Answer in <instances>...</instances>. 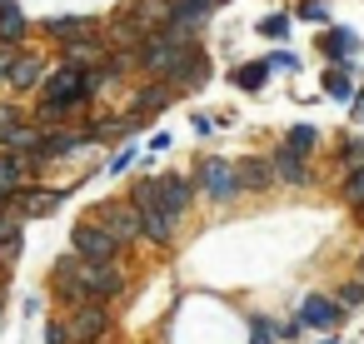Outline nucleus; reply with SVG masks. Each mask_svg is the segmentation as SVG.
Masks as SVG:
<instances>
[{"instance_id":"obj_1","label":"nucleus","mask_w":364,"mask_h":344,"mask_svg":"<svg viewBox=\"0 0 364 344\" xmlns=\"http://www.w3.org/2000/svg\"><path fill=\"white\" fill-rule=\"evenodd\" d=\"M90 95H95V80H90V70H70V65L50 70V75H46V85H41V130L60 125V115L80 110Z\"/></svg>"},{"instance_id":"obj_2","label":"nucleus","mask_w":364,"mask_h":344,"mask_svg":"<svg viewBox=\"0 0 364 344\" xmlns=\"http://www.w3.org/2000/svg\"><path fill=\"white\" fill-rule=\"evenodd\" d=\"M190 50H200V41H195V31H180V26H165V31H155V36H145V45L135 50V65L145 70V75H155V80H170V70L190 55Z\"/></svg>"},{"instance_id":"obj_3","label":"nucleus","mask_w":364,"mask_h":344,"mask_svg":"<svg viewBox=\"0 0 364 344\" xmlns=\"http://www.w3.org/2000/svg\"><path fill=\"white\" fill-rule=\"evenodd\" d=\"M70 254L85 259V264H115V259L125 254V244L85 215V220H75V230H70Z\"/></svg>"},{"instance_id":"obj_4","label":"nucleus","mask_w":364,"mask_h":344,"mask_svg":"<svg viewBox=\"0 0 364 344\" xmlns=\"http://www.w3.org/2000/svg\"><path fill=\"white\" fill-rule=\"evenodd\" d=\"M195 195H205V200H215V205H235V200H240L235 160H220V155L200 160V170H195Z\"/></svg>"},{"instance_id":"obj_5","label":"nucleus","mask_w":364,"mask_h":344,"mask_svg":"<svg viewBox=\"0 0 364 344\" xmlns=\"http://www.w3.org/2000/svg\"><path fill=\"white\" fill-rule=\"evenodd\" d=\"M65 329H70V344H100V339H110L115 314H110V304H75V309H65Z\"/></svg>"},{"instance_id":"obj_6","label":"nucleus","mask_w":364,"mask_h":344,"mask_svg":"<svg viewBox=\"0 0 364 344\" xmlns=\"http://www.w3.org/2000/svg\"><path fill=\"white\" fill-rule=\"evenodd\" d=\"M80 289H85V304H110L125 294V269L120 259L115 264H85L80 259Z\"/></svg>"},{"instance_id":"obj_7","label":"nucleus","mask_w":364,"mask_h":344,"mask_svg":"<svg viewBox=\"0 0 364 344\" xmlns=\"http://www.w3.org/2000/svg\"><path fill=\"white\" fill-rule=\"evenodd\" d=\"M90 220H95L100 230H110L120 244H135V240H140V210H135L130 200H105V205L90 210Z\"/></svg>"},{"instance_id":"obj_8","label":"nucleus","mask_w":364,"mask_h":344,"mask_svg":"<svg viewBox=\"0 0 364 344\" xmlns=\"http://www.w3.org/2000/svg\"><path fill=\"white\" fill-rule=\"evenodd\" d=\"M155 205L180 225V215L195 205V180H190V175H175V170H170V175H155Z\"/></svg>"},{"instance_id":"obj_9","label":"nucleus","mask_w":364,"mask_h":344,"mask_svg":"<svg viewBox=\"0 0 364 344\" xmlns=\"http://www.w3.org/2000/svg\"><path fill=\"white\" fill-rule=\"evenodd\" d=\"M46 75H50L46 55H36V50H16V60H11V70H6V85L21 90V95H31V90L46 85Z\"/></svg>"},{"instance_id":"obj_10","label":"nucleus","mask_w":364,"mask_h":344,"mask_svg":"<svg viewBox=\"0 0 364 344\" xmlns=\"http://www.w3.org/2000/svg\"><path fill=\"white\" fill-rule=\"evenodd\" d=\"M50 294H55L65 309L85 304V289H80V259H75V254H60V259L50 264Z\"/></svg>"},{"instance_id":"obj_11","label":"nucleus","mask_w":364,"mask_h":344,"mask_svg":"<svg viewBox=\"0 0 364 344\" xmlns=\"http://www.w3.org/2000/svg\"><path fill=\"white\" fill-rule=\"evenodd\" d=\"M294 324H299V329H339V324H344V309H339L334 294H304Z\"/></svg>"},{"instance_id":"obj_12","label":"nucleus","mask_w":364,"mask_h":344,"mask_svg":"<svg viewBox=\"0 0 364 344\" xmlns=\"http://www.w3.org/2000/svg\"><path fill=\"white\" fill-rule=\"evenodd\" d=\"M41 31H46L50 41H60V45H75V41H90V36H100V26H95L90 16H50Z\"/></svg>"},{"instance_id":"obj_13","label":"nucleus","mask_w":364,"mask_h":344,"mask_svg":"<svg viewBox=\"0 0 364 344\" xmlns=\"http://www.w3.org/2000/svg\"><path fill=\"white\" fill-rule=\"evenodd\" d=\"M205 80H210V55H205V50H190V55L170 70V80H165V85L180 95V90H200Z\"/></svg>"},{"instance_id":"obj_14","label":"nucleus","mask_w":364,"mask_h":344,"mask_svg":"<svg viewBox=\"0 0 364 344\" xmlns=\"http://www.w3.org/2000/svg\"><path fill=\"white\" fill-rule=\"evenodd\" d=\"M170 100H175V90H170L165 80H145V85L135 90V100H130V120H140V125H145V120H150V115H160Z\"/></svg>"},{"instance_id":"obj_15","label":"nucleus","mask_w":364,"mask_h":344,"mask_svg":"<svg viewBox=\"0 0 364 344\" xmlns=\"http://www.w3.org/2000/svg\"><path fill=\"white\" fill-rule=\"evenodd\" d=\"M220 6H225V0H170V26H180V31H200Z\"/></svg>"},{"instance_id":"obj_16","label":"nucleus","mask_w":364,"mask_h":344,"mask_svg":"<svg viewBox=\"0 0 364 344\" xmlns=\"http://www.w3.org/2000/svg\"><path fill=\"white\" fill-rule=\"evenodd\" d=\"M269 170H274L279 185H309V155H294L289 145H279L269 155Z\"/></svg>"},{"instance_id":"obj_17","label":"nucleus","mask_w":364,"mask_h":344,"mask_svg":"<svg viewBox=\"0 0 364 344\" xmlns=\"http://www.w3.org/2000/svg\"><path fill=\"white\" fill-rule=\"evenodd\" d=\"M11 210L21 220H46V215L60 210V195L55 190H21V195H11Z\"/></svg>"},{"instance_id":"obj_18","label":"nucleus","mask_w":364,"mask_h":344,"mask_svg":"<svg viewBox=\"0 0 364 344\" xmlns=\"http://www.w3.org/2000/svg\"><path fill=\"white\" fill-rule=\"evenodd\" d=\"M235 180H240V195H250V190H264V185H274L269 155H250V160H235Z\"/></svg>"},{"instance_id":"obj_19","label":"nucleus","mask_w":364,"mask_h":344,"mask_svg":"<svg viewBox=\"0 0 364 344\" xmlns=\"http://www.w3.org/2000/svg\"><path fill=\"white\" fill-rule=\"evenodd\" d=\"M60 50H65L60 65H70V70H95V65H105V41H100V36L75 41V45H60Z\"/></svg>"},{"instance_id":"obj_20","label":"nucleus","mask_w":364,"mask_h":344,"mask_svg":"<svg viewBox=\"0 0 364 344\" xmlns=\"http://www.w3.org/2000/svg\"><path fill=\"white\" fill-rule=\"evenodd\" d=\"M140 240H150V244H170V240H175V220H170L160 205H140Z\"/></svg>"},{"instance_id":"obj_21","label":"nucleus","mask_w":364,"mask_h":344,"mask_svg":"<svg viewBox=\"0 0 364 344\" xmlns=\"http://www.w3.org/2000/svg\"><path fill=\"white\" fill-rule=\"evenodd\" d=\"M26 36H31V16L21 11V0H16V6L0 11V45H6V50H21Z\"/></svg>"},{"instance_id":"obj_22","label":"nucleus","mask_w":364,"mask_h":344,"mask_svg":"<svg viewBox=\"0 0 364 344\" xmlns=\"http://www.w3.org/2000/svg\"><path fill=\"white\" fill-rule=\"evenodd\" d=\"M26 175H31V160L26 155L0 150V195H21L26 190Z\"/></svg>"},{"instance_id":"obj_23","label":"nucleus","mask_w":364,"mask_h":344,"mask_svg":"<svg viewBox=\"0 0 364 344\" xmlns=\"http://www.w3.org/2000/svg\"><path fill=\"white\" fill-rule=\"evenodd\" d=\"M319 50H324L329 60H349V55L359 50V41H354V31L334 26V31H324V36H319Z\"/></svg>"},{"instance_id":"obj_24","label":"nucleus","mask_w":364,"mask_h":344,"mask_svg":"<svg viewBox=\"0 0 364 344\" xmlns=\"http://www.w3.org/2000/svg\"><path fill=\"white\" fill-rule=\"evenodd\" d=\"M230 80H235L240 90H264V85H269V65H264V60H255V65H240Z\"/></svg>"},{"instance_id":"obj_25","label":"nucleus","mask_w":364,"mask_h":344,"mask_svg":"<svg viewBox=\"0 0 364 344\" xmlns=\"http://www.w3.org/2000/svg\"><path fill=\"white\" fill-rule=\"evenodd\" d=\"M329 100H354V80H349V70L339 65V70H324V85H319Z\"/></svg>"},{"instance_id":"obj_26","label":"nucleus","mask_w":364,"mask_h":344,"mask_svg":"<svg viewBox=\"0 0 364 344\" xmlns=\"http://www.w3.org/2000/svg\"><path fill=\"white\" fill-rule=\"evenodd\" d=\"M339 170H344V175L364 170V135H349V140H339Z\"/></svg>"},{"instance_id":"obj_27","label":"nucleus","mask_w":364,"mask_h":344,"mask_svg":"<svg viewBox=\"0 0 364 344\" xmlns=\"http://www.w3.org/2000/svg\"><path fill=\"white\" fill-rule=\"evenodd\" d=\"M339 200L354 210V215H364V170H354V175H344V185H339Z\"/></svg>"},{"instance_id":"obj_28","label":"nucleus","mask_w":364,"mask_h":344,"mask_svg":"<svg viewBox=\"0 0 364 344\" xmlns=\"http://www.w3.org/2000/svg\"><path fill=\"white\" fill-rule=\"evenodd\" d=\"M314 140H319V135H314V125H294V130L284 135V145H289L294 155H309V150H314Z\"/></svg>"},{"instance_id":"obj_29","label":"nucleus","mask_w":364,"mask_h":344,"mask_svg":"<svg viewBox=\"0 0 364 344\" xmlns=\"http://www.w3.org/2000/svg\"><path fill=\"white\" fill-rule=\"evenodd\" d=\"M21 249H26V230H16V235L0 240V269H11V264L21 259Z\"/></svg>"},{"instance_id":"obj_30","label":"nucleus","mask_w":364,"mask_h":344,"mask_svg":"<svg viewBox=\"0 0 364 344\" xmlns=\"http://www.w3.org/2000/svg\"><path fill=\"white\" fill-rule=\"evenodd\" d=\"M259 36L284 41V36H289V16H264V21H259Z\"/></svg>"},{"instance_id":"obj_31","label":"nucleus","mask_w":364,"mask_h":344,"mask_svg":"<svg viewBox=\"0 0 364 344\" xmlns=\"http://www.w3.org/2000/svg\"><path fill=\"white\" fill-rule=\"evenodd\" d=\"M334 299H339V309H349V304H364V279H349V284H344Z\"/></svg>"},{"instance_id":"obj_32","label":"nucleus","mask_w":364,"mask_h":344,"mask_svg":"<svg viewBox=\"0 0 364 344\" xmlns=\"http://www.w3.org/2000/svg\"><path fill=\"white\" fill-rule=\"evenodd\" d=\"M299 21H314V26H324V21H329V6H324V0H304V6H299Z\"/></svg>"},{"instance_id":"obj_33","label":"nucleus","mask_w":364,"mask_h":344,"mask_svg":"<svg viewBox=\"0 0 364 344\" xmlns=\"http://www.w3.org/2000/svg\"><path fill=\"white\" fill-rule=\"evenodd\" d=\"M21 125V110L16 105H6V100H0V145H6V135Z\"/></svg>"},{"instance_id":"obj_34","label":"nucleus","mask_w":364,"mask_h":344,"mask_svg":"<svg viewBox=\"0 0 364 344\" xmlns=\"http://www.w3.org/2000/svg\"><path fill=\"white\" fill-rule=\"evenodd\" d=\"M135 160H140V150H135V145H125V150H120V155H115V160H110L105 170H110V175H125V170H130Z\"/></svg>"},{"instance_id":"obj_35","label":"nucleus","mask_w":364,"mask_h":344,"mask_svg":"<svg viewBox=\"0 0 364 344\" xmlns=\"http://www.w3.org/2000/svg\"><path fill=\"white\" fill-rule=\"evenodd\" d=\"M46 344H70V329H65V314H55L46 324Z\"/></svg>"},{"instance_id":"obj_36","label":"nucleus","mask_w":364,"mask_h":344,"mask_svg":"<svg viewBox=\"0 0 364 344\" xmlns=\"http://www.w3.org/2000/svg\"><path fill=\"white\" fill-rule=\"evenodd\" d=\"M264 65H269V70H294V65H299V55H289V50H274Z\"/></svg>"},{"instance_id":"obj_37","label":"nucleus","mask_w":364,"mask_h":344,"mask_svg":"<svg viewBox=\"0 0 364 344\" xmlns=\"http://www.w3.org/2000/svg\"><path fill=\"white\" fill-rule=\"evenodd\" d=\"M165 150H170V135L155 130V135H150V155H165Z\"/></svg>"},{"instance_id":"obj_38","label":"nucleus","mask_w":364,"mask_h":344,"mask_svg":"<svg viewBox=\"0 0 364 344\" xmlns=\"http://www.w3.org/2000/svg\"><path fill=\"white\" fill-rule=\"evenodd\" d=\"M354 125H364V90H354Z\"/></svg>"},{"instance_id":"obj_39","label":"nucleus","mask_w":364,"mask_h":344,"mask_svg":"<svg viewBox=\"0 0 364 344\" xmlns=\"http://www.w3.org/2000/svg\"><path fill=\"white\" fill-rule=\"evenodd\" d=\"M11 60H16V50H6V45H0V80H6V70H11Z\"/></svg>"},{"instance_id":"obj_40","label":"nucleus","mask_w":364,"mask_h":344,"mask_svg":"<svg viewBox=\"0 0 364 344\" xmlns=\"http://www.w3.org/2000/svg\"><path fill=\"white\" fill-rule=\"evenodd\" d=\"M0 309H6V279H0Z\"/></svg>"},{"instance_id":"obj_41","label":"nucleus","mask_w":364,"mask_h":344,"mask_svg":"<svg viewBox=\"0 0 364 344\" xmlns=\"http://www.w3.org/2000/svg\"><path fill=\"white\" fill-rule=\"evenodd\" d=\"M0 210H11V195H0Z\"/></svg>"},{"instance_id":"obj_42","label":"nucleus","mask_w":364,"mask_h":344,"mask_svg":"<svg viewBox=\"0 0 364 344\" xmlns=\"http://www.w3.org/2000/svg\"><path fill=\"white\" fill-rule=\"evenodd\" d=\"M6 6H16V0H0V11H6Z\"/></svg>"}]
</instances>
